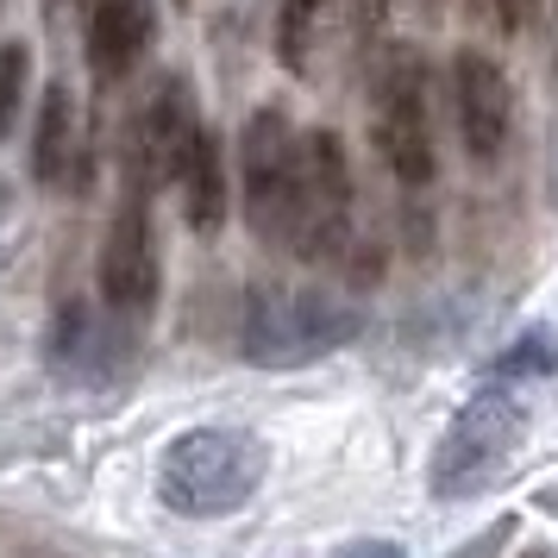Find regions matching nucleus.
I'll list each match as a JSON object with an SVG mask.
<instances>
[{"mask_svg": "<svg viewBox=\"0 0 558 558\" xmlns=\"http://www.w3.org/2000/svg\"><path fill=\"white\" fill-rule=\"evenodd\" d=\"M177 182H182V214L195 232H220L227 220V151H220V132L195 126L189 145L177 157Z\"/></svg>", "mask_w": 558, "mask_h": 558, "instance_id": "nucleus-11", "label": "nucleus"}, {"mask_svg": "<svg viewBox=\"0 0 558 558\" xmlns=\"http://www.w3.org/2000/svg\"><path fill=\"white\" fill-rule=\"evenodd\" d=\"M339 558H408V553L396 546V539H352Z\"/></svg>", "mask_w": 558, "mask_h": 558, "instance_id": "nucleus-17", "label": "nucleus"}, {"mask_svg": "<svg viewBox=\"0 0 558 558\" xmlns=\"http://www.w3.org/2000/svg\"><path fill=\"white\" fill-rule=\"evenodd\" d=\"M452 101H458V138L471 163H502L508 132H514V88H508L502 63L483 51L452 57Z\"/></svg>", "mask_w": 558, "mask_h": 558, "instance_id": "nucleus-7", "label": "nucleus"}, {"mask_svg": "<svg viewBox=\"0 0 558 558\" xmlns=\"http://www.w3.org/2000/svg\"><path fill=\"white\" fill-rule=\"evenodd\" d=\"M553 189H558V163H553Z\"/></svg>", "mask_w": 558, "mask_h": 558, "instance_id": "nucleus-21", "label": "nucleus"}, {"mask_svg": "<svg viewBox=\"0 0 558 558\" xmlns=\"http://www.w3.org/2000/svg\"><path fill=\"white\" fill-rule=\"evenodd\" d=\"M471 7H477V20H489V32H502V38L527 32L533 13H539V0H471Z\"/></svg>", "mask_w": 558, "mask_h": 558, "instance_id": "nucleus-16", "label": "nucleus"}, {"mask_svg": "<svg viewBox=\"0 0 558 558\" xmlns=\"http://www.w3.org/2000/svg\"><path fill=\"white\" fill-rule=\"evenodd\" d=\"M202 126L195 113H189V88H182V76H170L163 88L151 95V107L132 120V195H145V182L157 177H177V157L182 145H189V132Z\"/></svg>", "mask_w": 558, "mask_h": 558, "instance_id": "nucleus-9", "label": "nucleus"}, {"mask_svg": "<svg viewBox=\"0 0 558 558\" xmlns=\"http://www.w3.org/2000/svg\"><path fill=\"white\" fill-rule=\"evenodd\" d=\"M377 151L402 189H427L439 170L427 120V63H421V51H402V45L377 70Z\"/></svg>", "mask_w": 558, "mask_h": 558, "instance_id": "nucleus-5", "label": "nucleus"}, {"mask_svg": "<svg viewBox=\"0 0 558 558\" xmlns=\"http://www.w3.org/2000/svg\"><path fill=\"white\" fill-rule=\"evenodd\" d=\"M157 38V7L151 0H95L88 13V70L101 82L132 76Z\"/></svg>", "mask_w": 558, "mask_h": 558, "instance_id": "nucleus-10", "label": "nucleus"}, {"mask_svg": "<svg viewBox=\"0 0 558 558\" xmlns=\"http://www.w3.org/2000/svg\"><path fill=\"white\" fill-rule=\"evenodd\" d=\"M521 439V402L508 389H477L458 408V421L446 427L439 452H433V496L439 502H464L483 483L496 477Z\"/></svg>", "mask_w": 558, "mask_h": 558, "instance_id": "nucleus-4", "label": "nucleus"}, {"mask_svg": "<svg viewBox=\"0 0 558 558\" xmlns=\"http://www.w3.org/2000/svg\"><path fill=\"white\" fill-rule=\"evenodd\" d=\"M264 439L245 427H195L170 439V452L157 464V496L170 514H189V521H220V514H239V508L257 496L264 483Z\"/></svg>", "mask_w": 558, "mask_h": 558, "instance_id": "nucleus-1", "label": "nucleus"}, {"mask_svg": "<svg viewBox=\"0 0 558 558\" xmlns=\"http://www.w3.org/2000/svg\"><path fill=\"white\" fill-rule=\"evenodd\" d=\"M239 177H245V220L264 245H295L302 227V138L277 107L245 120L239 138Z\"/></svg>", "mask_w": 558, "mask_h": 558, "instance_id": "nucleus-3", "label": "nucleus"}, {"mask_svg": "<svg viewBox=\"0 0 558 558\" xmlns=\"http://www.w3.org/2000/svg\"><path fill=\"white\" fill-rule=\"evenodd\" d=\"M352 239V163L339 132H307L302 138V227L295 252L302 257H339Z\"/></svg>", "mask_w": 558, "mask_h": 558, "instance_id": "nucleus-6", "label": "nucleus"}, {"mask_svg": "<svg viewBox=\"0 0 558 558\" xmlns=\"http://www.w3.org/2000/svg\"><path fill=\"white\" fill-rule=\"evenodd\" d=\"M0 214H7V182H0Z\"/></svg>", "mask_w": 558, "mask_h": 558, "instance_id": "nucleus-20", "label": "nucleus"}, {"mask_svg": "<svg viewBox=\"0 0 558 558\" xmlns=\"http://www.w3.org/2000/svg\"><path fill=\"white\" fill-rule=\"evenodd\" d=\"M364 332V314L320 289H257L245 302V357L264 371H295L314 357L352 345Z\"/></svg>", "mask_w": 558, "mask_h": 558, "instance_id": "nucleus-2", "label": "nucleus"}, {"mask_svg": "<svg viewBox=\"0 0 558 558\" xmlns=\"http://www.w3.org/2000/svg\"><path fill=\"white\" fill-rule=\"evenodd\" d=\"M320 13H327V0H282V13H277V57H282V70H295V76L307 70L314 38H320Z\"/></svg>", "mask_w": 558, "mask_h": 558, "instance_id": "nucleus-13", "label": "nucleus"}, {"mask_svg": "<svg viewBox=\"0 0 558 558\" xmlns=\"http://www.w3.org/2000/svg\"><path fill=\"white\" fill-rule=\"evenodd\" d=\"M70 163H76V101H70V88H51L38 132H32V177L70 182Z\"/></svg>", "mask_w": 558, "mask_h": 558, "instance_id": "nucleus-12", "label": "nucleus"}, {"mask_svg": "<svg viewBox=\"0 0 558 558\" xmlns=\"http://www.w3.org/2000/svg\"><path fill=\"white\" fill-rule=\"evenodd\" d=\"M352 13H357V32H377L383 13H389V0H352Z\"/></svg>", "mask_w": 558, "mask_h": 558, "instance_id": "nucleus-19", "label": "nucleus"}, {"mask_svg": "<svg viewBox=\"0 0 558 558\" xmlns=\"http://www.w3.org/2000/svg\"><path fill=\"white\" fill-rule=\"evenodd\" d=\"M101 302L113 314H145L157 302V232L145 195H126L101 245Z\"/></svg>", "mask_w": 558, "mask_h": 558, "instance_id": "nucleus-8", "label": "nucleus"}, {"mask_svg": "<svg viewBox=\"0 0 558 558\" xmlns=\"http://www.w3.org/2000/svg\"><path fill=\"white\" fill-rule=\"evenodd\" d=\"M26 82H32V51L20 45V38H7V45H0V138L13 132V120H20Z\"/></svg>", "mask_w": 558, "mask_h": 558, "instance_id": "nucleus-14", "label": "nucleus"}, {"mask_svg": "<svg viewBox=\"0 0 558 558\" xmlns=\"http://www.w3.org/2000/svg\"><path fill=\"white\" fill-rule=\"evenodd\" d=\"M553 364H558L553 332H527V339H514V352L496 357V377H539V371H553Z\"/></svg>", "mask_w": 558, "mask_h": 558, "instance_id": "nucleus-15", "label": "nucleus"}, {"mask_svg": "<svg viewBox=\"0 0 558 558\" xmlns=\"http://www.w3.org/2000/svg\"><path fill=\"white\" fill-rule=\"evenodd\" d=\"M76 13H95V0H45V20L51 26H70Z\"/></svg>", "mask_w": 558, "mask_h": 558, "instance_id": "nucleus-18", "label": "nucleus"}]
</instances>
